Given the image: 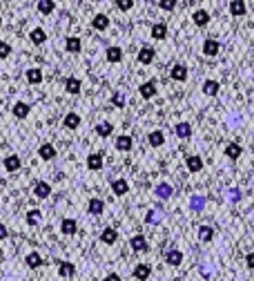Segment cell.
<instances>
[{
	"mask_svg": "<svg viewBox=\"0 0 254 281\" xmlns=\"http://www.w3.org/2000/svg\"><path fill=\"white\" fill-rule=\"evenodd\" d=\"M129 246H132L134 252H147L150 250V244H147V239L143 235H134L132 239H129Z\"/></svg>",
	"mask_w": 254,
	"mask_h": 281,
	"instance_id": "1",
	"label": "cell"
},
{
	"mask_svg": "<svg viewBox=\"0 0 254 281\" xmlns=\"http://www.w3.org/2000/svg\"><path fill=\"white\" fill-rule=\"evenodd\" d=\"M33 194H36V199H47L51 194V185L47 183V181H38V183L33 185Z\"/></svg>",
	"mask_w": 254,
	"mask_h": 281,
	"instance_id": "2",
	"label": "cell"
},
{
	"mask_svg": "<svg viewBox=\"0 0 254 281\" xmlns=\"http://www.w3.org/2000/svg\"><path fill=\"white\" fill-rule=\"evenodd\" d=\"M170 76L176 80V83H183V80L188 78V67H185V65H181V63H176L174 67H172Z\"/></svg>",
	"mask_w": 254,
	"mask_h": 281,
	"instance_id": "3",
	"label": "cell"
},
{
	"mask_svg": "<svg viewBox=\"0 0 254 281\" xmlns=\"http://www.w3.org/2000/svg\"><path fill=\"white\" fill-rule=\"evenodd\" d=\"M20 165H22V161H20V156H16V154H9L7 159H4V170H7V172H18Z\"/></svg>",
	"mask_w": 254,
	"mask_h": 281,
	"instance_id": "4",
	"label": "cell"
},
{
	"mask_svg": "<svg viewBox=\"0 0 254 281\" xmlns=\"http://www.w3.org/2000/svg\"><path fill=\"white\" fill-rule=\"evenodd\" d=\"M219 49H221V45H219V40H214V38H208V40L203 42V56H217Z\"/></svg>",
	"mask_w": 254,
	"mask_h": 281,
	"instance_id": "5",
	"label": "cell"
},
{
	"mask_svg": "<svg viewBox=\"0 0 254 281\" xmlns=\"http://www.w3.org/2000/svg\"><path fill=\"white\" fill-rule=\"evenodd\" d=\"M165 261H167V266H179L181 261H183V252L172 248V250L165 252Z\"/></svg>",
	"mask_w": 254,
	"mask_h": 281,
	"instance_id": "6",
	"label": "cell"
},
{
	"mask_svg": "<svg viewBox=\"0 0 254 281\" xmlns=\"http://www.w3.org/2000/svg\"><path fill=\"white\" fill-rule=\"evenodd\" d=\"M65 92H67V94H71V96L80 94V80L76 78V76H69V78L65 80Z\"/></svg>",
	"mask_w": 254,
	"mask_h": 281,
	"instance_id": "7",
	"label": "cell"
},
{
	"mask_svg": "<svg viewBox=\"0 0 254 281\" xmlns=\"http://www.w3.org/2000/svg\"><path fill=\"white\" fill-rule=\"evenodd\" d=\"M154 56H156V51L152 49V47H143V49L138 51V63H141V65H150L152 60H154Z\"/></svg>",
	"mask_w": 254,
	"mask_h": 281,
	"instance_id": "8",
	"label": "cell"
},
{
	"mask_svg": "<svg viewBox=\"0 0 254 281\" xmlns=\"http://www.w3.org/2000/svg\"><path fill=\"white\" fill-rule=\"evenodd\" d=\"M92 27H94L96 31H105L109 27V18L105 16V13H96L94 20H92Z\"/></svg>",
	"mask_w": 254,
	"mask_h": 281,
	"instance_id": "9",
	"label": "cell"
},
{
	"mask_svg": "<svg viewBox=\"0 0 254 281\" xmlns=\"http://www.w3.org/2000/svg\"><path fill=\"white\" fill-rule=\"evenodd\" d=\"M185 168H188L190 172H201V170H203V159H201V156H188V159H185Z\"/></svg>",
	"mask_w": 254,
	"mask_h": 281,
	"instance_id": "10",
	"label": "cell"
},
{
	"mask_svg": "<svg viewBox=\"0 0 254 281\" xmlns=\"http://www.w3.org/2000/svg\"><path fill=\"white\" fill-rule=\"evenodd\" d=\"M76 230H78V223H76V219H63V223H60V232L63 235H76Z\"/></svg>",
	"mask_w": 254,
	"mask_h": 281,
	"instance_id": "11",
	"label": "cell"
},
{
	"mask_svg": "<svg viewBox=\"0 0 254 281\" xmlns=\"http://www.w3.org/2000/svg\"><path fill=\"white\" fill-rule=\"evenodd\" d=\"M38 154H40V159L51 161V159H56V147L51 145V143H42L40 150H38Z\"/></svg>",
	"mask_w": 254,
	"mask_h": 281,
	"instance_id": "12",
	"label": "cell"
},
{
	"mask_svg": "<svg viewBox=\"0 0 254 281\" xmlns=\"http://www.w3.org/2000/svg\"><path fill=\"white\" fill-rule=\"evenodd\" d=\"M105 58H107L109 63H121V60H123V49H121V47H107Z\"/></svg>",
	"mask_w": 254,
	"mask_h": 281,
	"instance_id": "13",
	"label": "cell"
},
{
	"mask_svg": "<svg viewBox=\"0 0 254 281\" xmlns=\"http://www.w3.org/2000/svg\"><path fill=\"white\" fill-rule=\"evenodd\" d=\"M112 190H114V194H116V197H123V194H127L129 183L125 179H116V181H112Z\"/></svg>",
	"mask_w": 254,
	"mask_h": 281,
	"instance_id": "14",
	"label": "cell"
},
{
	"mask_svg": "<svg viewBox=\"0 0 254 281\" xmlns=\"http://www.w3.org/2000/svg\"><path fill=\"white\" fill-rule=\"evenodd\" d=\"M192 20H194V25H196V27H205V25L210 22V13L205 11V9H199V11H194Z\"/></svg>",
	"mask_w": 254,
	"mask_h": 281,
	"instance_id": "15",
	"label": "cell"
},
{
	"mask_svg": "<svg viewBox=\"0 0 254 281\" xmlns=\"http://www.w3.org/2000/svg\"><path fill=\"white\" fill-rule=\"evenodd\" d=\"M150 273H152V268L147 264H138L136 268H134V277H136L138 281H145V279H150Z\"/></svg>",
	"mask_w": 254,
	"mask_h": 281,
	"instance_id": "16",
	"label": "cell"
},
{
	"mask_svg": "<svg viewBox=\"0 0 254 281\" xmlns=\"http://www.w3.org/2000/svg\"><path fill=\"white\" fill-rule=\"evenodd\" d=\"M152 38H154V40H165L167 38V25H163V22L152 25Z\"/></svg>",
	"mask_w": 254,
	"mask_h": 281,
	"instance_id": "17",
	"label": "cell"
},
{
	"mask_svg": "<svg viewBox=\"0 0 254 281\" xmlns=\"http://www.w3.org/2000/svg\"><path fill=\"white\" fill-rule=\"evenodd\" d=\"M63 125L67 127V130H76V127L80 125V116L76 112H69L67 116L63 118Z\"/></svg>",
	"mask_w": 254,
	"mask_h": 281,
	"instance_id": "18",
	"label": "cell"
},
{
	"mask_svg": "<svg viewBox=\"0 0 254 281\" xmlns=\"http://www.w3.org/2000/svg\"><path fill=\"white\" fill-rule=\"evenodd\" d=\"M138 92H141L143 98H154L156 96V85L152 83V80H150V83H143L141 87H138Z\"/></svg>",
	"mask_w": 254,
	"mask_h": 281,
	"instance_id": "19",
	"label": "cell"
},
{
	"mask_svg": "<svg viewBox=\"0 0 254 281\" xmlns=\"http://www.w3.org/2000/svg\"><path fill=\"white\" fill-rule=\"evenodd\" d=\"M132 145H134V141H132V136H127V134H123L116 139V150H121V152H129Z\"/></svg>",
	"mask_w": 254,
	"mask_h": 281,
	"instance_id": "20",
	"label": "cell"
},
{
	"mask_svg": "<svg viewBox=\"0 0 254 281\" xmlns=\"http://www.w3.org/2000/svg\"><path fill=\"white\" fill-rule=\"evenodd\" d=\"M147 141H150V145H152V147H161L163 143H165V134H163L161 130H154V132H150Z\"/></svg>",
	"mask_w": 254,
	"mask_h": 281,
	"instance_id": "21",
	"label": "cell"
},
{
	"mask_svg": "<svg viewBox=\"0 0 254 281\" xmlns=\"http://www.w3.org/2000/svg\"><path fill=\"white\" fill-rule=\"evenodd\" d=\"M241 145H239V143H228V145H225V156H228V159H239V156H241Z\"/></svg>",
	"mask_w": 254,
	"mask_h": 281,
	"instance_id": "22",
	"label": "cell"
},
{
	"mask_svg": "<svg viewBox=\"0 0 254 281\" xmlns=\"http://www.w3.org/2000/svg\"><path fill=\"white\" fill-rule=\"evenodd\" d=\"M27 80H29L31 85H40L42 83V69H38V67L27 69Z\"/></svg>",
	"mask_w": 254,
	"mask_h": 281,
	"instance_id": "23",
	"label": "cell"
},
{
	"mask_svg": "<svg viewBox=\"0 0 254 281\" xmlns=\"http://www.w3.org/2000/svg\"><path fill=\"white\" fill-rule=\"evenodd\" d=\"M29 105H27V103H16V105H13V116H16V118H27V116H29Z\"/></svg>",
	"mask_w": 254,
	"mask_h": 281,
	"instance_id": "24",
	"label": "cell"
},
{
	"mask_svg": "<svg viewBox=\"0 0 254 281\" xmlns=\"http://www.w3.org/2000/svg\"><path fill=\"white\" fill-rule=\"evenodd\" d=\"M87 168L89 170H100L103 168V154H98V152H96V154H89L87 156Z\"/></svg>",
	"mask_w": 254,
	"mask_h": 281,
	"instance_id": "25",
	"label": "cell"
},
{
	"mask_svg": "<svg viewBox=\"0 0 254 281\" xmlns=\"http://www.w3.org/2000/svg\"><path fill=\"white\" fill-rule=\"evenodd\" d=\"M219 89H221V85L217 80H205L203 83V94H208V96H217Z\"/></svg>",
	"mask_w": 254,
	"mask_h": 281,
	"instance_id": "26",
	"label": "cell"
},
{
	"mask_svg": "<svg viewBox=\"0 0 254 281\" xmlns=\"http://www.w3.org/2000/svg\"><path fill=\"white\" fill-rule=\"evenodd\" d=\"M174 132H176V136H179V139H190V136H192L190 123H179V125L174 127Z\"/></svg>",
	"mask_w": 254,
	"mask_h": 281,
	"instance_id": "27",
	"label": "cell"
},
{
	"mask_svg": "<svg viewBox=\"0 0 254 281\" xmlns=\"http://www.w3.org/2000/svg\"><path fill=\"white\" fill-rule=\"evenodd\" d=\"M246 11H248L246 2H241V0H234V2H230V13H232V16H243Z\"/></svg>",
	"mask_w": 254,
	"mask_h": 281,
	"instance_id": "28",
	"label": "cell"
},
{
	"mask_svg": "<svg viewBox=\"0 0 254 281\" xmlns=\"http://www.w3.org/2000/svg\"><path fill=\"white\" fill-rule=\"evenodd\" d=\"M58 273L63 275V277H71V275L76 273V266L71 264V261H60V264H58Z\"/></svg>",
	"mask_w": 254,
	"mask_h": 281,
	"instance_id": "29",
	"label": "cell"
},
{
	"mask_svg": "<svg viewBox=\"0 0 254 281\" xmlns=\"http://www.w3.org/2000/svg\"><path fill=\"white\" fill-rule=\"evenodd\" d=\"M65 47H67V51H71V54H78V51H80V47H83V42H80V38L71 36V38H67Z\"/></svg>",
	"mask_w": 254,
	"mask_h": 281,
	"instance_id": "30",
	"label": "cell"
},
{
	"mask_svg": "<svg viewBox=\"0 0 254 281\" xmlns=\"http://www.w3.org/2000/svg\"><path fill=\"white\" fill-rule=\"evenodd\" d=\"M116 239H118V232L114 230V228H105L103 235H100V241H103V244H114Z\"/></svg>",
	"mask_w": 254,
	"mask_h": 281,
	"instance_id": "31",
	"label": "cell"
},
{
	"mask_svg": "<svg viewBox=\"0 0 254 281\" xmlns=\"http://www.w3.org/2000/svg\"><path fill=\"white\" fill-rule=\"evenodd\" d=\"M29 38H31V42L33 45H42V42L47 40V34H45V29H40V27H36V29L29 34Z\"/></svg>",
	"mask_w": 254,
	"mask_h": 281,
	"instance_id": "32",
	"label": "cell"
},
{
	"mask_svg": "<svg viewBox=\"0 0 254 281\" xmlns=\"http://www.w3.org/2000/svg\"><path fill=\"white\" fill-rule=\"evenodd\" d=\"M25 261H27V266H29V268H40V266H42V257H40V252H29Z\"/></svg>",
	"mask_w": 254,
	"mask_h": 281,
	"instance_id": "33",
	"label": "cell"
},
{
	"mask_svg": "<svg viewBox=\"0 0 254 281\" xmlns=\"http://www.w3.org/2000/svg\"><path fill=\"white\" fill-rule=\"evenodd\" d=\"M190 208L194 212H201L205 208V199L201 197V194H194V197H190Z\"/></svg>",
	"mask_w": 254,
	"mask_h": 281,
	"instance_id": "34",
	"label": "cell"
},
{
	"mask_svg": "<svg viewBox=\"0 0 254 281\" xmlns=\"http://www.w3.org/2000/svg\"><path fill=\"white\" fill-rule=\"evenodd\" d=\"M87 210L92 214H100L105 210V201H103V199H92V201H89V206H87Z\"/></svg>",
	"mask_w": 254,
	"mask_h": 281,
	"instance_id": "35",
	"label": "cell"
},
{
	"mask_svg": "<svg viewBox=\"0 0 254 281\" xmlns=\"http://www.w3.org/2000/svg\"><path fill=\"white\" fill-rule=\"evenodd\" d=\"M112 132H114V125H112V123H100V125H96V134L103 136V139H107Z\"/></svg>",
	"mask_w": 254,
	"mask_h": 281,
	"instance_id": "36",
	"label": "cell"
},
{
	"mask_svg": "<svg viewBox=\"0 0 254 281\" xmlns=\"http://www.w3.org/2000/svg\"><path fill=\"white\" fill-rule=\"evenodd\" d=\"M212 237H214L212 226H201L199 228V239L201 241H212Z\"/></svg>",
	"mask_w": 254,
	"mask_h": 281,
	"instance_id": "37",
	"label": "cell"
},
{
	"mask_svg": "<svg viewBox=\"0 0 254 281\" xmlns=\"http://www.w3.org/2000/svg\"><path fill=\"white\" fill-rule=\"evenodd\" d=\"M56 9V2H51V0H40V2H38V11L40 13H51Z\"/></svg>",
	"mask_w": 254,
	"mask_h": 281,
	"instance_id": "38",
	"label": "cell"
},
{
	"mask_svg": "<svg viewBox=\"0 0 254 281\" xmlns=\"http://www.w3.org/2000/svg\"><path fill=\"white\" fill-rule=\"evenodd\" d=\"M172 185H167V183H161L159 188H156V194H159V199H170L172 197Z\"/></svg>",
	"mask_w": 254,
	"mask_h": 281,
	"instance_id": "39",
	"label": "cell"
},
{
	"mask_svg": "<svg viewBox=\"0 0 254 281\" xmlns=\"http://www.w3.org/2000/svg\"><path fill=\"white\" fill-rule=\"evenodd\" d=\"M40 217H42L40 210H29V212H27V223L33 226V223H38V219H40Z\"/></svg>",
	"mask_w": 254,
	"mask_h": 281,
	"instance_id": "40",
	"label": "cell"
},
{
	"mask_svg": "<svg viewBox=\"0 0 254 281\" xmlns=\"http://www.w3.org/2000/svg\"><path fill=\"white\" fill-rule=\"evenodd\" d=\"M9 56H11V45L0 40V58H9Z\"/></svg>",
	"mask_w": 254,
	"mask_h": 281,
	"instance_id": "41",
	"label": "cell"
},
{
	"mask_svg": "<svg viewBox=\"0 0 254 281\" xmlns=\"http://www.w3.org/2000/svg\"><path fill=\"white\" fill-rule=\"evenodd\" d=\"M159 7L163 9V11H172V9L176 7V2H174V0H161Z\"/></svg>",
	"mask_w": 254,
	"mask_h": 281,
	"instance_id": "42",
	"label": "cell"
},
{
	"mask_svg": "<svg viewBox=\"0 0 254 281\" xmlns=\"http://www.w3.org/2000/svg\"><path fill=\"white\" fill-rule=\"evenodd\" d=\"M112 103H114L116 107H123V105H125V96H123L121 92H116V94L112 96Z\"/></svg>",
	"mask_w": 254,
	"mask_h": 281,
	"instance_id": "43",
	"label": "cell"
},
{
	"mask_svg": "<svg viewBox=\"0 0 254 281\" xmlns=\"http://www.w3.org/2000/svg\"><path fill=\"white\" fill-rule=\"evenodd\" d=\"M116 7L121 9V11H129V9L134 7V2H132V0H118V2H116Z\"/></svg>",
	"mask_w": 254,
	"mask_h": 281,
	"instance_id": "44",
	"label": "cell"
},
{
	"mask_svg": "<svg viewBox=\"0 0 254 281\" xmlns=\"http://www.w3.org/2000/svg\"><path fill=\"white\" fill-rule=\"evenodd\" d=\"M228 197H230V201H232V203L241 201V190H237V188H234V190H230V192H228Z\"/></svg>",
	"mask_w": 254,
	"mask_h": 281,
	"instance_id": "45",
	"label": "cell"
},
{
	"mask_svg": "<svg viewBox=\"0 0 254 281\" xmlns=\"http://www.w3.org/2000/svg\"><path fill=\"white\" fill-rule=\"evenodd\" d=\"M159 212H154V210H152V212H147V217H145V221L147 223H156V221H159Z\"/></svg>",
	"mask_w": 254,
	"mask_h": 281,
	"instance_id": "46",
	"label": "cell"
},
{
	"mask_svg": "<svg viewBox=\"0 0 254 281\" xmlns=\"http://www.w3.org/2000/svg\"><path fill=\"white\" fill-rule=\"evenodd\" d=\"M246 264H248V268H250V270H254V252H248Z\"/></svg>",
	"mask_w": 254,
	"mask_h": 281,
	"instance_id": "47",
	"label": "cell"
},
{
	"mask_svg": "<svg viewBox=\"0 0 254 281\" xmlns=\"http://www.w3.org/2000/svg\"><path fill=\"white\" fill-rule=\"evenodd\" d=\"M105 281H123V279H121V275H116V273H109L107 277H105Z\"/></svg>",
	"mask_w": 254,
	"mask_h": 281,
	"instance_id": "48",
	"label": "cell"
},
{
	"mask_svg": "<svg viewBox=\"0 0 254 281\" xmlns=\"http://www.w3.org/2000/svg\"><path fill=\"white\" fill-rule=\"evenodd\" d=\"M7 235H9V232H7V226H2V223H0V241L7 239Z\"/></svg>",
	"mask_w": 254,
	"mask_h": 281,
	"instance_id": "49",
	"label": "cell"
},
{
	"mask_svg": "<svg viewBox=\"0 0 254 281\" xmlns=\"http://www.w3.org/2000/svg\"><path fill=\"white\" fill-rule=\"evenodd\" d=\"M0 27H2V18H0Z\"/></svg>",
	"mask_w": 254,
	"mask_h": 281,
	"instance_id": "50",
	"label": "cell"
},
{
	"mask_svg": "<svg viewBox=\"0 0 254 281\" xmlns=\"http://www.w3.org/2000/svg\"><path fill=\"white\" fill-rule=\"evenodd\" d=\"M0 105H2V96H0Z\"/></svg>",
	"mask_w": 254,
	"mask_h": 281,
	"instance_id": "51",
	"label": "cell"
}]
</instances>
